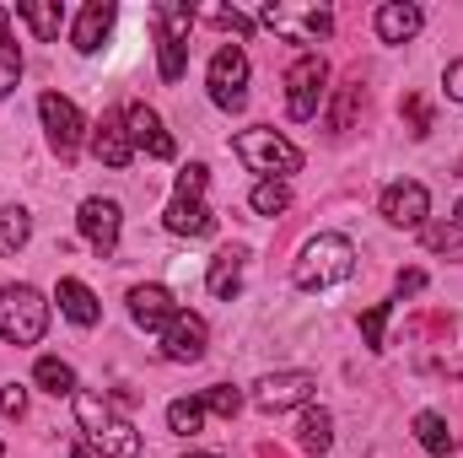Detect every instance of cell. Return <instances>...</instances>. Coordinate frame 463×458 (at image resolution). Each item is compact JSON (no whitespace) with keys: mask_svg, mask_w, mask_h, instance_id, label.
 <instances>
[{"mask_svg":"<svg viewBox=\"0 0 463 458\" xmlns=\"http://www.w3.org/2000/svg\"><path fill=\"white\" fill-rule=\"evenodd\" d=\"M92 151L109 162V167H129V157H135V140H129V124H124V114H103L98 119V129H92Z\"/></svg>","mask_w":463,"mask_h":458,"instance_id":"cell-14","label":"cell"},{"mask_svg":"<svg viewBox=\"0 0 463 458\" xmlns=\"http://www.w3.org/2000/svg\"><path fill=\"white\" fill-rule=\"evenodd\" d=\"M458 227H463V205H458Z\"/></svg>","mask_w":463,"mask_h":458,"instance_id":"cell-40","label":"cell"},{"mask_svg":"<svg viewBox=\"0 0 463 458\" xmlns=\"http://www.w3.org/2000/svg\"><path fill=\"white\" fill-rule=\"evenodd\" d=\"M114 0H92L87 11H81V22H76V49L81 54H98L103 49V38H109V27H114Z\"/></svg>","mask_w":463,"mask_h":458,"instance_id":"cell-17","label":"cell"},{"mask_svg":"<svg viewBox=\"0 0 463 458\" xmlns=\"http://www.w3.org/2000/svg\"><path fill=\"white\" fill-rule=\"evenodd\" d=\"M286 205H291V189H286L280 178H264V184L253 189V211H259V216H280Z\"/></svg>","mask_w":463,"mask_h":458,"instance_id":"cell-29","label":"cell"},{"mask_svg":"<svg viewBox=\"0 0 463 458\" xmlns=\"http://www.w3.org/2000/svg\"><path fill=\"white\" fill-rule=\"evenodd\" d=\"M156 22V54H162V81H178L184 65H189V27H194V11L189 5H156L151 11Z\"/></svg>","mask_w":463,"mask_h":458,"instance_id":"cell-5","label":"cell"},{"mask_svg":"<svg viewBox=\"0 0 463 458\" xmlns=\"http://www.w3.org/2000/svg\"><path fill=\"white\" fill-rule=\"evenodd\" d=\"M211 22L216 27H232V33H248L253 27V16H242V11H211Z\"/></svg>","mask_w":463,"mask_h":458,"instance_id":"cell-35","label":"cell"},{"mask_svg":"<svg viewBox=\"0 0 463 458\" xmlns=\"http://www.w3.org/2000/svg\"><path fill=\"white\" fill-rule=\"evenodd\" d=\"M205 184H211V173L200 162L178 173V195L167 205V232H178V237H211L216 232V216L205 211Z\"/></svg>","mask_w":463,"mask_h":458,"instance_id":"cell-4","label":"cell"},{"mask_svg":"<svg viewBox=\"0 0 463 458\" xmlns=\"http://www.w3.org/2000/svg\"><path fill=\"white\" fill-rule=\"evenodd\" d=\"M124 124H129V140H135V146H146L156 162H167V157H173V135L162 129V119L151 114L146 103H129V109H124Z\"/></svg>","mask_w":463,"mask_h":458,"instance_id":"cell-15","label":"cell"},{"mask_svg":"<svg viewBox=\"0 0 463 458\" xmlns=\"http://www.w3.org/2000/svg\"><path fill=\"white\" fill-rule=\"evenodd\" d=\"M189 458H222V453H189Z\"/></svg>","mask_w":463,"mask_h":458,"instance_id":"cell-39","label":"cell"},{"mask_svg":"<svg viewBox=\"0 0 463 458\" xmlns=\"http://www.w3.org/2000/svg\"><path fill=\"white\" fill-rule=\"evenodd\" d=\"M361 119V76H345L335 87V109H329V135H350Z\"/></svg>","mask_w":463,"mask_h":458,"instance_id":"cell-20","label":"cell"},{"mask_svg":"<svg viewBox=\"0 0 463 458\" xmlns=\"http://www.w3.org/2000/svg\"><path fill=\"white\" fill-rule=\"evenodd\" d=\"M200 405H205L211 415H222V421H232V415L242 410V394H237V388H227V383H216V388H205V394H200Z\"/></svg>","mask_w":463,"mask_h":458,"instance_id":"cell-30","label":"cell"},{"mask_svg":"<svg viewBox=\"0 0 463 458\" xmlns=\"http://www.w3.org/2000/svg\"><path fill=\"white\" fill-rule=\"evenodd\" d=\"M426 211H431V195H426V184H388L383 189V222H393V227H420L426 222Z\"/></svg>","mask_w":463,"mask_h":458,"instance_id":"cell-11","label":"cell"},{"mask_svg":"<svg viewBox=\"0 0 463 458\" xmlns=\"http://www.w3.org/2000/svg\"><path fill=\"white\" fill-rule=\"evenodd\" d=\"M232 151H237L253 173H269V178H280V173H297V167H302V151H297L286 135H275V129H242V135L232 140Z\"/></svg>","mask_w":463,"mask_h":458,"instance_id":"cell-6","label":"cell"},{"mask_svg":"<svg viewBox=\"0 0 463 458\" xmlns=\"http://www.w3.org/2000/svg\"><path fill=\"white\" fill-rule=\"evenodd\" d=\"M297 443H302L307 453H329V448H335V421H329V410H307V415L297 421Z\"/></svg>","mask_w":463,"mask_h":458,"instance_id":"cell-25","label":"cell"},{"mask_svg":"<svg viewBox=\"0 0 463 458\" xmlns=\"http://www.w3.org/2000/svg\"><path fill=\"white\" fill-rule=\"evenodd\" d=\"M129 313H135L140 329H167V324L178 319V308H173V297H167L162 286H135V291H129Z\"/></svg>","mask_w":463,"mask_h":458,"instance_id":"cell-16","label":"cell"},{"mask_svg":"<svg viewBox=\"0 0 463 458\" xmlns=\"http://www.w3.org/2000/svg\"><path fill=\"white\" fill-rule=\"evenodd\" d=\"M167 426H173L178 437H194V432L205 426V405H200V399H173V405H167Z\"/></svg>","mask_w":463,"mask_h":458,"instance_id":"cell-28","label":"cell"},{"mask_svg":"<svg viewBox=\"0 0 463 458\" xmlns=\"http://www.w3.org/2000/svg\"><path fill=\"white\" fill-rule=\"evenodd\" d=\"M27 237H33V216L22 205H5L0 211V253H22Z\"/></svg>","mask_w":463,"mask_h":458,"instance_id":"cell-27","label":"cell"},{"mask_svg":"<svg viewBox=\"0 0 463 458\" xmlns=\"http://www.w3.org/2000/svg\"><path fill=\"white\" fill-rule=\"evenodd\" d=\"M350 275H355V248L340 232H318L302 248V259H297V286L302 291H329V286H340Z\"/></svg>","mask_w":463,"mask_h":458,"instance_id":"cell-1","label":"cell"},{"mask_svg":"<svg viewBox=\"0 0 463 458\" xmlns=\"http://www.w3.org/2000/svg\"><path fill=\"white\" fill-rule=\"evenodd\" d=\"M442 81H448V98H453V103H463V60H453V65H448V76H442Z\"/></svg>","mask_w":463,"mask_h":458,"instance_id":"cell-37","label":"cell"},{"mask_svg":"<svg viewBox=\"0 0 463 458\" xmlns=\"http://www.w3.org/2000/svg\"><path fill=\"white\" fill-rule=\"evenodd\" d=\"M162 356H167V361H200V356H205V319L178 313V319L162 329Z\"/></svg>","mask_w":463,"mask_h":458,"instance_id":"cell-12","label":"cell"},{"mask_svg":"<svg viewBox=\"0 0 463 458\" xmlns=\"http://www.w3.org/2000/svg\"><path fill=\"white\" fill-rule=\"evenodd\" d=\"M71 458H87V453H71Z\"/></svg>","mask_w":463,"mask_h":458,"instance_id":"cell-41","label":"cell"},{"mask_svg":"<svg viewBox=\"0 0 463 458\" xmlns=\"http://www.w3.org/2000/svg\"><path fill=\"white\" fill-rule=\"evenodd\" d=\"M54 302L65 308V319H71V324H81V329H92V324H98V297H92L81 281H60Z\"/></svg>","mask_w":463,"mask_h":458,"instance_id":"cell-21","label":"cell"},{"mask_svg":"<svg viewBox=\"0 0 463 458\" xmlns=\"http://www.w3.org/2000/svg\"><path fill=\"white\" fill-rule=\"evenodd\" d=\"M307 399H313V372H275V377H264V383L253 388V405H259L264 415H280V410L307 405Z\"/></svg>","mask_w":463,"mask_h":458,"instance_id":"cell-10","label":"cell"},{"mask_svg":"<svg viewBox=\"0 0 463 458\" xmlns=\"http://www.w3.org/2000/svg\"><path fill=\"white\" fill-rule=\"evenodd\" d=\"M404 119H410V135H415V140L431 135V109H426L420 92H404Z\"/></svg>","mask_w":463,"mask_h":458,"instance_id":"cell-33","label":"cell"},{"mask_svg":"<svg viewBox=\"0 0 463 458\" xmlns=\"http://www.w3.org/2000/svg\"><path fill=\"white\" fill-rule=\"evenodd\" d=\"M211 98H216V109H227L237 114L242 103H248V54L227 43L216 60H211Z\"/></svg>","mask_w":463,"mask_h":458,"instance_id":"cell-8","label":"cell"},{"mask_svg":"<svg viewBox=\"0 0 463 458\" xmlns=\"http://www.w3.org/2000/svg\"><path fill=\"white\" fill-rule=\"evenodd\" d=\"M415 443H420L431 458H448L453 448H458V437L448 432V421H442L437 410H420V415H415Z\"/></svg>","mask_w":463,"mask_h":458,"instance_id":"cell-22","label":"cell"},{"mask_svg":"<svg viewBox=\"0 0 463 458\" xmlns=\"http://www.w3.org/2000/svg\"><path fill=\"white\" fill-rule=\"evenodd\" d=\"M393 286H399V297H415V291L426 286V270H399V275H393Z\"/></svg>","mask_w":463,"mask_h":458,"instance_id":"cell-34","label":"cell"},{"mask_svg":"<svg viewBox=\"0 0 463 458\" xmlns=\"http://www.w3.org/2000/svg\"><path fill=\"white\" fill-rule=\"evenodd\" d=\"M16 81H22V49L11 38V11L0 5V98L16 92Z\"/></svg>","mask_w":463,"mask_h":458,"instance_id":"cell-24","label":"cell"},{"mask_svg":"<svg viewBox=\"0 0 463 458\" xmlns=\"http://www.w3.org/2000/svg\"><path fill=\"white\" fill-rule=\"evenodd\" d=\"M259 458H286V453H280V448H269V443H264V448H259Z\"/></svg>","mask_w":463,"mask_h":458,"instance_id":"cell-38","label":"cell"},{"mask_svg":"<svg viewBox=\"0 0 463 458\" xmlns=\"http://www.w3.org/2000/svg\"><path fill=\"white\" fill-rule=\"evenodd\" d=\"M16 16H22V22H27L43 43H54V38H60V22H65V5H60V0H49V5L22 0V5H16Z\"/></svg>","mask_w":463,"mask_h":458,"instance_id":"cell-23","label":"cell"},{"mask_svg":"<svg viewBox=\"0 0 463 458\" xmlns=\"http://www.w3.org/2000/svg\"><path fill=\"white\" fill-rule=\"evenodd\" d=\"M388 313H393V302H377V308H366V313H361V340L372 345V350H383V329H388Z\"/></svg>","mask_w":463,"mask_h":458,"instance_id":"cell-31","label":"cell"},{"mask_svg":"<svg viewBox=\"0 0 463 458\" xmlns=\"http://www.w3.org/2000/svg\"><path fill=\"white\" fill-rule=\"evenodd\" d=\"M426 248L463 259V227H458V222H448V227H426Z\"/></svg>","mask_w":463,"mask_h":458,"instance_id":"cell-32","label":"cell"},{"mask_svg":"<svg viewBox=\"0 0 463 458\" xmlns=\"http://www.w3.org/2000/svg\"><path fill=\"white\" fill-rule=\"evenodd\" d=\"M420 5H383L377 11V38L383 43H410L415 33H420Z\"/></svg>","mask_w":463,"mask_h":458,"instance_id":"cell-18","label":"cell"},{"mask_svg":"<svg viewBox=\"0 0 463 458\" xmlns=\"http://www.w3.org/2000/svg\"><path fill=\"white\" fill-rule=\"evenodd\" d=\"M324 81H329V65H324V54H302V60L286 71V114L297 119V124H307V119L318 114Z\"/></svg>","mask_w":463,"mask_h":458,"instance_id":"cell-7","label":"cell"},{"mask_svg":"<svg viewBox=\"0 0 463 458\" xmlns=\"http://www.w3.org/2000/svg\"><path fill=\"white\" fill-rule=\"evenodd\" d=\"M0 410H5V415H22V410H27V394H22V388L11 383V388L0 394Z\"/></svg>","mask_w":463,"mask_h":458,"instance_id":"cell-36","label":"cell"},{"mask_svg":"<svg viewBox=\"0 0 463 458\" xmlns=\"http://www.w3.org/2000/svg\"><path fill=\"white\" fill-rule=\"evenodd\" d=\"M33 377H38V388H49L54 399H60V394H76V372H71V361H60V356H43V361L33 367Z\"/></svg>","mask_w":463,"mask_h":458,"instance_id":"cell-26","label":"cell"},{"mask_svg":"<svg viewBox=\"0 0 463 458\" xmlns=\"http://www.w3.org/2000/svg\"><path fill=\"white\" fill-rule=\"evenodd\" d=\"M38 114L49 124V146L60 151V162H76V151H81V114H76V103L60 98V92H43Z\"/></svg>","mask_w":463,"mask_h":458,"instance_id":"cell-9","label":"cell"},{"mask_svg":"<svg viewBox=\"0 0 463 458\" xmlns=\"http://www.w3.org/2000/svg\"><path fill=\"white\" fill-rule=\"evenodd\" d=\"M205 286H211V297H222V302H232V297H237V286H242V253H237V248H222V253L211 259Z\"/></svg>","mask_w":463,"mask_h":458,"instance_id":"cell-19","label":"cell"},{"mask_svg":"<svg viewBox=\"0 0 463 458\" xmlns=\"http://www.w3.org/2000/svg\"><path fill=\"white\" fill-rule=\"evenodd\" d=\"M76 421L87 426L92 448H103L109 458H140V432H135L129 421H118L114 410H109V399L76 388Z\"/></svg>","mask_w":463,"mask_h":458,"instance_id":"cell-2","label":"cell"},{"mask_svg":"<svg viewBox=\"0 0 463 458\" xmlns=\"http://www.w3.org/2000/svg\"><path fill=\"white\" fill-rule=\"evenodd\" d=\"M0 453H5V448H0Z\"/></svg>","mask_w":463,"mask_h":458,"instance_id":"cell-42","label":"cell"},{"mask_svg":"<svg viewBox=\"0 0 463 458\" xmlns=\"http://www.w3.org/2000/svg\"><path fill=\"white\" fill-rule=\"evenodd\" d=\"M49 329V302L33 286H5L0 291V340L5 345H38Z\"/></svg>","mask_w":463,"mask_h":458,"instance_id":"cell-3","label":"cell"},{"mask_svg":"<svg viewBox=\"0 0 463 458\" xmlns=\"http://www.w3.org/2000/svg\"><path fill=\"white\" fill-rule=\"evenodd\" d=\"M118 222H124V216H118L114 200H87V205H81V237H87L103 259L118 248Z\"/></svg>","mask_w":463,"mask_h":458,"instance_id":"cell-13","label":"cell"}]
</instances>
